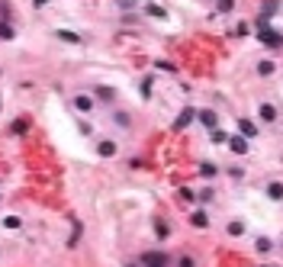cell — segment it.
Listing matches in <instances>:
<instances>
[{"label":"cell","instance_id":"obj_1","mask_svg":"<svg viewBox=\"0 0 283 267\" xmlns=\"http://www.w3.org/2000/svg\"><path fill=\"white\" fill-rule=\"evenodd\" d=\"M261 45L270 48V52H283V32L280 29H261Z\"/></svg>","mask_w":283,"mask_h":267},{"label":"cell","instance_id":"obj_2","mask_svg":"<svg viewBox=\"0 0 283 267\" xmlns=\"http://www.w3.org/2000/svg\"><path fill=\"white\" fill-rule=\"evenodd\" d=\"M257 119H261L264 126H274L277 119H280V110H277V106L270 103V100H264L261 106H257Z\"/></svg>","mask_w":283,"mask_h":267},{"label":"cell","instance_id":"obj_3","mask_svg":"<svg viewBox=\"0 0 283 267\" xmlns=\"http://www.w3.org/2000/svg\"><path fill=\"white\" fill-rule=\"evenodd\" d=\"M116 151H119V145L113 139H100V142H97V155H100V158H113Z\"/></svg>","mask_w":283,"mask_h":267},{"label":"cell","instance_id":"obj_4","mask_svg":"<svg viewBox=\"0 0 283 267\" xmlns=\"http://www.w3.org/2000/svg\"><path fill=\"white\" fill-rule=\"evenodd\" d=\"M254 71H257L261 78H274V74H277V62H274V58H261Z\"/></svg>","mask_w":283,"mask_h":267},{"label":"cell","instance_id":"obj_5","mask_svg":"<svg viewBox=\"0 0 283 267\" xmlns=\"http://www.w3.org/2000/svg\"><path fill=\"white\" fill-rule=\"evenodd\" d=\"M196 119H200L206 129H219V113L216 110H200V113H196Z\"/></svg>","mask_w":283,"mask_h":267},{"label":"cell","instance_id":"obj_6","mask_svg":"<svg viewBox=\"0 0 283 267\" xmlns=\"http://www.w3.org/2000/svg\"><path fill=\"white\" fill-rule=\"evenodd\" d=\"M238 136L257 139V123H251V119H238Z\"/></svg>","mask_w":283,"mask_h":267},{"label":"cell","instance_id":"obj_7","mask_svg":"<svg viewBox=\"0 0 283 267\" xmlns=\"http://www.w3.org/2000/svg\"><path fill=\"white\" fill-rule=\"evenodd\" d=\"M229 148L235 155H248V139L244 136H229Z\"/></svg>","mask_w":283,"mask_h":267},{"label":"cell","instance_id":"obj_8","mask_svg":"<svg viewBox=\"0 0 283 267\" xmlns=\"http://www.w3.org/2000/svg\"><path fill=\"white\" fill-rule=\"evenodd\" d=\"M267 200H274V203L283 200V180H270L267 184Z\"/></svg>","mask_w":283,"mask_h":267},{"label":"cell","instance_id":"obj_9","mask_svg":"<svg viewBox=\"0 0 283 267\" xmlns=\"http://www.w3.org/2000/svg\"><path fill=\"white\" fill-rule=\"evenodd\" d=\"M74 106L81 113H93V97H87V93H78L74 97Z\"/></svg>","mask_w":283,"mask_h":267},{"label":"cell","instance_id":"obj_10","mask_svg":"<svg viewBox=\"0 0 283 267\" xmlns=\"http://www.w3.org/2000/svg\"><path fill=\"white\" fill-rule=\"evenodd\" d=\"M190 225H193V228H206V225H209V216H206L203 209H193V213H190Z\"/></svg>","mask_w":283,"mask_h":267},{"label":"cell","instance_id":"obj_11","mask_svg":"<svg viewBox=\"0 0 283 267\" xmlns=\"http://www.w3.org/2000/svg\"><path fill=\"white\" fill-rule=\"evenodd\" d=\"M145 13L155 16V20H164V16H167V10H164L161 4H145Z\"/></svg>","mask_w":283,"mask_h":267},{"label":"cell","instance_id":"obj_12","mask_svg":"<svg viewBox=\"0 0 283 267\" xmlns=\"http://www.w3.org/2000/svg\"><path fill=\"white\" fill-rule=\"evenodd\" d=\"M216 174H219V167H216L213 161H203V164H200V177H206V180H213Z\"/></svg>","mask_w":283,"mask_h":267},{"label":"cell","instance_id":"obj_13","mask_svg":"<svg viewBox=\"0 0 283 267\" xmlns=\"http://www.w3.org/2000/svg\"><path fill=\"white\" fill-rule=\"evenodd\" d=\"M277 10H280V0H264V7H261V16H274L277 13Z\"/></svg>","mask_w":283,"mask_h":267},{"label":"cell","instance_id":"obj_14","mask_svg":"<svg viewBox=\"0 0 283 267\" xmlns=\"http://www.w3.org/2000/svg\"><path fill=\"white\" fill-rule=\"evenodd\" d=\"M193 116H196L193 110H183V113L177 116V123H174V129H183V126H190V123H193Z\"/></svg>","mask_w":283,"mask_h":267},{"label":"cell","instance_id":"obj_15","mask_svg":"<svg viewBox=\"0 0 283 267\" xmlns=\"http://www.w3.org/2000/svg\"><path fill=\"white\" fill-rule=\"evenodd\" d=\"M55 35H58L61 42H71V45H78V42H81V35H78V32H68V29H58Z\"/></svg>","mask_w":283,"mask_h":267},{"label":"cell","instance_id":"obj_16","mask_svg":"<svg viewBox=\"0 0 283 267\" xmlns=\"http://www.w3.org/2000/svg\"><path fill=\"white\" fill-rule=\"evenodd\" d=\"M232 10H235V0H216V13H232Z\"/></svg>","mask_w":283,"mask_h":267},{"label":"cell","instance_id":"obj_17","mask_svg":"<svg viewBox=\"0 0 283 267\" xmlns=\"http://www.w3.org/2000/svg\"><path fill=\"white\" fill-rule=\"evenodd\" d=\"M97 97H100L103 103H113V100H116V93H113V87H97Z\"/></svg>","mask_w":283,"mask_h":267},{"label":"cell","instance_id":"obj_18","mask_svg":"<svg viewBox=\"0 0 283 267\" xmlns=\"http://www.w3.org/2000/svg\"><path fill=\"white\" fill-rule=\"evenodd\" d=\"M155 232H158V238H161V241H164V238L171 235V225H167L164 219H158V222H155Z\"/></svg>","mask_w":283,"mask_h":267},{"label":"cell","instance_id":"obj_19","mask_svg":"<svg viewBox=\"0 0 283 267\" xmlns=\"http://www.w3.org/2000/svg\"><path fill=\"white\" fill-rule=\"evenodd\" d=\"M225 228H229V235H244V228H248V225H244L241 219H235V222H229Z\"/></svg>","mask_w":283,"mask_h":267},{"label":"cell","instance_id":"obj_20","mask_svg":"<svg viewBox=\"0 0 283 267\" xmlns=\"http://www.w3.org/2000/svg\"><path fill=\"white\" fill-rule=\"evenodd\" d=\"M113 123H116V126H122V129H129V126H132V119H129L126 113H113Z\"/></svg>","mask_w":283,"mask_h":267},{"label":"cell","instance_id":"obj_21","mask_svg":"<svg viewBox=\"0 0 283 267\" xmlns=\"http://www.w3.org/2000/svg\"><path fill=\"white\" fill-rule=\"evenodd\" d=\"M213 142L216 145H229V136H225L222 129H213Z\"/></svg>","mask_w":283,"mask_h":267},{"label":"cell","instance_id":"obj_22","mask_svg":"<svg viewBox=\"0 0 283 267\" xmlns=\"http://www.w3.org/2000/svg\"><path fill=\"white\" fill-rule=\"evenodd\" d=\"M139 90H142V97H145V100H148V97H152V78H145V81L139 84Z\"/></svg>","mask_w":283,"mask_h":267},{"label":"cell","instance_id":"obj_23","mask_svg":"<svg viewBox=\"0 0 283 267\" xmlns=\"http://www.w3.org/2000/svg\"><path fill=\"white\" fill-rule=\"evenodd\" d=\"M270 248H274V241H270V238H257V251H261V254H267Z\"/></svg>","mask_w":283,"mask_h":267},{"label":"cell","instance_id":"obj_24","mask_svg":"<svg viewBox=\"0 0 283 267\" xmlns=\"http://www.w3.org/2000/svg\"><path fill=\"white\" fill-rule=\"evenodd\" d=\"M0 39H13V26H7V23H0Z\"/></svg>","mask_w":283,"mask_h":267},{"label":"cell","instance_id":"obj_25","mask_svg":"<svg viewBox=\"0 0 283 267\" xmlns=\"http://www.w3.org/2000/svg\"><path fill=\"white\" fill-rule=\"evenodd\" d=\"M213 197H216V190H213V187H203V190H200V200H203V203H209Z\"/></svg>","mask_w":283,"mask_h":267},{"label":"cell","instance_id":"obj_26","mask_svg":"<svg viewBox=\"0 0 283 267\" xmlns=\"http://www.w3.org/2000/svg\"><path fill=\"white\" fill-rule=\"evenodd\" d=\"M177 267H196V264H193V258H190V254H183V258L177 261Z\"/></svg>","mask_w":283,"mask_h":267},{"label":"cell","instance_id":"obj_27","mask_svg":"<svg viewBox=\"0 0 283 267\" xmlns=\"http://www.w3.org/2000/svg\"><path fill=\"white\" fill-rule=\"evenodd\" d=\"M135 4H139V0H116V7H122V10H132Z\"/></svg>","mask_w":283,"mask_h":267},{"label":"cell","instance_id":"obj_28","mask_svg":"<svg viewBox=\"0 0 283 267\" xmlns=\"http://www.w3.org/2000/svg\"><path fill=\"white\" fill-rule=\"evenodd\" d=\"M180 200H187V203H190V200H196V193H193V190H187V187H183V190H180Z\"/></svg>","mask_w":283,"mask_h":267},{"label":"cell","instance_id":"obj_29","mask_svg":"<svg viewBox=\"0 0 283 267\" xmlns=\"http://www.w3.org/2000/svg\"><path fill=\"white\" fill-rule=\"evenodd\" d=\"M158 68H161V71H171V74H174V71H177L174 65H171V62H158Z\"/></svg>","mask_w":283,"mask_h":267},{"label":"cell","instance_id":"obj_30","mask_svg":"<svg viewBox=\"0 0 283 267\" xmlns=\"http://www.w3.org/2000/svg\"><path fill=\"white\" fill-rule=\"evenodd\" d=\"M264 267H270V264H264Z\"/></svg>","mask_w":283,"mask_h":267}]
</instances>
